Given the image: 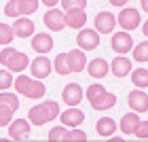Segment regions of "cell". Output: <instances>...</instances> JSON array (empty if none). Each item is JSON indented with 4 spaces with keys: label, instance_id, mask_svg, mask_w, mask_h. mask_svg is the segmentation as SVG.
I'll return each mask as SVG.
<instances>
[{
    "label": "cell",
    "instance_id": "obj_1",
    "mask_svg": "<svg viewBox=\"0 0 148 142\" xmlns=\"http://www.w3.org/2000/svg\"><path fill=\"white\" fill-rule=\"evenodd\" d=\"M59 104L55 102V100H47V102H40L36 106H32L30 110H28V121L32 125H45V123H49V121L53 119H57L59 117Z\"/></svg>",
    "mask_w": 148,
    "mask_h": 142
},
{
    "label": "cell",
    "instance_id": "obj_2",
    "mask_svg": "<svg viewBox=\"0 0 148 142\" xmlns=\"http://www.w3.org/2000/svg\"><path fill=\"white\" fill-rule=\"evenodd\" d=\"M116 23L123 28L125 32H131V30H138L140 26H142V15H140L138 9H129V6H123L116 17Z\"/></svg>",
    "mask_w": 148,
    "mask_h": 142
},
{
    "label": "cell",
    "instance_id": "obj_3",
    "mask_svg": "<svg viewBox=\"0 0 148 142\" xmlns=\"http://www.w3.org/2000/svg\"><path fill=\"white\" fill-rule=\"evenodd\" d=\"M110 45H112V51L114 53H119V55H127V53L133 49V38H131L129 32L121 30V32H114Z\"/></svg>",
    "mask_w": 148,
    "mask_h": 142
},
{
    "label": "cell",
    "instance_id": "obj_4",
    "mask_svg": "<svg viewBox=\"0 0 148 142\" xmlns=\"http://www.w3.org/2000/svg\"><path fill=\"white\" fill-rule=\"evenodd\" d=\"M30 72L34 79H47L53 72V62L47 55H38L30 62Z\"/></svg>",
    "mask_w": 148,
    "mask_h": 142
},
{
    "label": "cell",
    "instance_id": "obj_5",
    "mask_svg": "<svg viewBox=\"0 0 148 142\" xmlns=\"http://www.w3.org/2000/svg\"><path fill=\"white\" fill-rule=\"evenodd\" d=\"M42 21H45V26H47V30H51V32H62V30L66 28V13L59 11V9H49V11L45 13Z\"/></svg>",
    "mask_w": 148,
    "mask_h": 142
},
{
    "label": "cell",
    "instance_id": "obj_6",
    "mask_svg": "<svg viewBox=\"0 0 148 142\" xmlns=\"http://www.w3.org/2000/svg\"><path fill=\"white\" fill-rule=\"evenodd\" d=\"M76 45L80 47L83 51H93L99 47V32L97 30H78V36H76Z\"/></svg>",
    "mask_w": 148,
    "mask_h": 142
},
{
    "label": "cell",
    "instance_id": "obj_7",
    "mask_svg": "<svg viewBox=\"0 0 148 142\" xmlns=\"http://www.w3.org/2000/svg\"><path fill=\"white\" fill-rule=\"evenodd\" d=\"M30 121L28 119H13L11 123H9V138L11 140H25L28 138V134H30Z\"/></svg>",
    "mask_w": 148,
    "mask_h": 142
},
{
    "label": "cell",
    "instance_id": "obj_8",
    "mask_svg": "<svg viewBox=\"0 0 148 142\" xmlns=\"http://www.w3.org/2000/svg\"><path fill=\"white\" fill-rule=\"evenodd\" d=\"M62 98H64V102L68 104V106H78L80 100L85 98V89H83L78 83H68V85L64 87Z\"/></svg>",
    "mask_w": 148,
    "mask_h": 142
},
{
    "label": "cell",
    "instance_id": "obj_9",
    "mask_svg": "<svg viewBox=\"0 0 148 142\" xmlns=\"http://www.w3.org/2000/svg\"><path fill=\"white\" fill-rule=\"evenodd\" d=\"M93 26H95V30L99 32V34H110V32L116 28V19H114L112 13L102 11V13H97V15H95Z\"/></svg>",
    "mask_w": 148,
    "mask_h": 142
},
{
    "label": "cell",
    "instance_id": "obj_10",
    "mask_svg": "<svg viewBox=\"0 0 148 142\" xmlns=\"http://www.w3.org/2000/svg\"><path fill=\"white\" fill-rule=\"evenodd\" d=\"M66 13V26L72 30H83L87 26V13L85 9H68Z\"/></svg>",
    "mask_w": 148,
    "mask_h": 142
},
{
    "label": "cell",
    "instance_id": "obj_11",
    "mask_svg": "<svg viewBox=\"0 0 148 142\" xmlns=\"http://www.w3.org/2000/svg\"><path fill=\"white\" fill-rule=\"evenodd\" d=\"M127 104L136 112H146L148 110V93H144V89H138L136 87V91H131L127 96Z\"/></svg>",
    "mask_w": 148,
    "mask_h": 142
},
{
    "label": "cell",
    "instance_id": "obj_12",
    "mask_svg": "<svg viewBox=\"0 0 148 142\" xmlns=\"http://www.w3.org/2000/svg\"><path fill=\"white\" fill-rule=\"evenodd\" d=\"M30 66V57L25 55V53H21V51H13L11 53V57L6 59V64H4V68H9L11 72H23L25 68Z\"/></svg>",
    "mask_w": 148,
    "mask_h": 142
},
{
    "label": "cell",
    "instance_id": "obj_13",
    "mask_svg": "<svg viewBox=\"0 0 148 142\" xmlns=\"http://www.w3.org/2000/svg\"><path fill=\"white\" fill-rule=\"evenodd\" d=\"M13 30H15V36L17 38H30V36H34V21H32L30 17H17L15 19V23H13Z\"/></svg>",
    "mask_w": 148,
    "mask_h": 142
},
{
    "label": "cell",
    "instance_id": "obj_14",
    "mask_svg": "<svg viewBox=\"0 0 148 142\" xmlns=\"http://www.w3.org/2000/svg\"><path fill=\"white\" fill-rule=\"evenodd\" d=\"M89 104H91L93 110L104 112V110H110V108L116 106V96H114V93H110V91H102L97 98H93Z\"/></svg>",
    "mask_w": 148,
    "mask_h": 142
},
{
    "label": "cell",
    "instance_id": "obj_15",
    "mask_svg": "<svg viewBox=\"0 0 148 142\" xmlns=\"http://www.w3.org/2000/svg\"><path fill=\"white\" fill-rule=\"evenodd\" d=\"M59 119H62V123L66 127H80L83 121H85V114H83V110H78L76 106H70L68 110L59 112Z\"/></svg>",
    "mask_w": 148,
    "mask_h": 142
},
{
    "label": "cell",
    "instance_id": "obj_16",
    "mask_svg": "<svg viewBox=\"0 0 148 142\" xmlns=\"http://www.w3.org/2000/svg\"><path fill=\"white\" fill-rule=\"evenodd\" d=\"M32 49H34L38 55H47L53 49V38L47 32H38V34L32 36Z\"/></svg>",
    "mask_w": 148,
    "mask_h": 142
},
{
    "label": "cell",
    "instance_id": "obj_17",
    "mask_svg": "<svg viewBox=\"0 0 148 142\" xmlns=\"http://www.w3.org/2000/svg\"><path fill=\"white\" fill-rule=\"evenodd\" d=\"M87 72H89L91 79H104L106 74L110 72V64L106 62L104 57H95L87 64Z\"/></svg>",
    "mask_w": 148,
    "mask_h": 142
},
{
    "label": "cell",
    "instance_id": "obj_18",
    "mask_svg": "<svg viewBox=\"0 0 148 142\" xmlns=\"http://www.w3.org/2000/svg\"><path fill=\"white\" fill-rule=\"evenodd\" d=\"M116 130H119V123L110 117H102V119H97V123H95V132H97V136H102V138H112Z\"/></svg>",
    "mask_w": 148,
    "mask_h": 142
},
{
    "label": "cell",
    "instance_id": "obj_19",
    "mask_svg": "<svg viewBox=\"0 0 148 142\" xmlns=\"http://www.w3.org/2000/svg\"><path fill=\"white\" fill-rule=\"evenodd\" d=\"M138 125H140V114L133 110L129 114H123V119H121V123H119V130L125 134V136H133L138 130Z\"/></svg>",
    "mask_w": 148,
    "mask_h": 142
},
{
    "label": "cell",
    "instance_id": "obj_20",
    "mask_svg": "<svg viewBox=\"0 0 148 142\" xmlns=\"http://www.w3.org/2000/svg\"><path fill=\"white\" fill-rule=\"evenodd\" d=\"M68 64H70L72 72H83V70H87V64H89V62H87L83 49H72L68 53Z\"/></svg>",
    "mask_w": 148,
    "mask_h": 142
},
{
    "label": "cell",
    "instance_id": "obj_21",
    "mask_svg": "<svg viewBox=\"0 0 148 142\" xmlns=\"http://www.w3.org/2000/svg\"><path fill=\"white\" fill-rule=\"evenodd\" d=\"M110 72L114 74V77L123 79V77H127V74H131V62H129L125 55L114 57V62L110 64Z\"/></svg>",
    "mask_w": 148,
    "mask_h": 142
},
{
    "label": "cell",
    "instance_id": "obj_22",
    "mask_svg": "<svg viewBox=\"0 0 148 142\" xmlns=\"http://www.w3.org/2000/svg\"><path fill=\"white\" fill-rule=\"evenodd\" d=\"M45 93H47L45 83H42L40 79H32V83H30L28 89H25L23 96H25V98H30V100H40V98H45Z\"/></svg>",
    "mask_w": 148,
    "mask_h": 142
},
{
    "label": "cell",
    "instance_id": "obj_23",
    "mask_svg": "<svg viewBox=\"0 0 148 142\" xmlns=\"http://www.w3.org/2000/svg\"><path fill=\"white\" fill-rule=\"evenodd\" d=\"M53 70H55L57 74H62V77H66V74H70V64H68V53H59V55H55V59H53Z\"/></svg>",
    "mask_w": 148,
    "mask_h": 142
},
{
    "label": "cell",
    "instance_id": "obj_24",
    "mask_svg": "<svg viewBox=\"0 0 148 142\" xmlns=\"http://www.w3.org/2000/svg\"><path fill=\"white\" fill-rule=\"evenodd\" d=\"M131 83L138 89H146L148 87V68H136L131 70Z\"/></svg>",
    "mask_w": 148,
    "mask_h": 142
},
{
    "label": "cell",
    "instance_id": "obj_25",
    "mask_svg": "<svg viewBox=\"0 0 148 142\" xmlns=\"http://www.w3.org/2000/svg\"><path fill=\"white\" fill-rule=\"evenodd\" d=\"M0 104L9 106V108H11L13 112H17V110H19V98L15 96V93H11L9 89L0 91Z\"/></svg>",
    "mask_w": 148,
    "mask_h": 142
},
{
    "label": "cell",
    "instance_id": "obj_26",
    "mask_svg": "<svg viewBox=\"0 0 148 142\" xmlns=\"http://www.w3.org/2000/svg\"><path fill=\"white\" fill-rule=\"evenodd\" d=\"M133 59H136L138 64L148 62V38L140 45H133Z\"/></svg>",
    "mask_w": 148,
    "mask_h": 142
},
{
    "label": "cell",
    "instance_id": "obj_27",
    "mask_svg": "<svg viewBox=\"0 0 148 142\" xmlns=\"http://www.w3.org/2000/svg\"><path fill=\"white\" fill-rule=\"evenodd\" d=\"M17 4H19V13H21V15H25V17H30L32 13L38 11L40 0H17Z\"/></svg>",
    "mask_w": 148,
    "mask_h": 142
},
{
    "label": "cell",
    "instance_id": "obj_28",
    "mask_svg": "<svg viewBox=\"0 0 148 142\" xmlns=\"http://www.w3.org/2000/svg\"><path fill=\"white\" fill-rule=\"evenodd\" d=\"M13 38H15V30H13V26H9V23H0V45H2V47L11 45Z\"/></svg>",
    "mask_w": 148,
    "mask_h": 142
},
{
    "label": "cell",
    "instance_id": "obj_29",
    "mask_svg": "<svg viewBox=\"0 0 148 142\" xmlns=\"http://www.w3.org/2000/svg\"><path fill=\"white\" fill-rule=\"evenodd\" d=\"M30 83H32V79L30 77H25V74H19V77L13 81V87H15V93H19V96H23L25 93V89L30 87Z\"/></svg>",
    "mask_w": 148,
    "mask_h": 142
},
{
    "label": "cell",
    "instance_id": "obj_30",
    "mask_svg": "<svg viewBox=\"0 0 148 142\" xmlns=\"http://www.w3.org/2000/svg\"><path fill=\"white\" fill-rule=\"evenodd\" d=\"M13 72L9 68H2L0 70V91H4V89H11L13 87Z\"/></svg>",
    "mask_w": 148,
    "mask_h": 142
},
{
    "label": "cell",
    "instance_id": "obj_31",
    "mask_svg": "<svg viewBox=\"0 0 148 142\" xmlns=\"http://www.w3.org/2000/svg\"><path fill=\"white\" fill-rule=\"evenodd\" d=\"M13 112L9 106H4V104H0V127H9V123L13 121Z\"/></svg>",
    "mask_w": 148,
    "mask_h": 142
},
{
    "label": "cell",
    "instance_id": "obj_32",
    "mask_svg": "<svg viewBox=\"0 0 148 142\" xmlns=\"http://www.w3.org/2000/svg\"><path fill=\"white\" fill-rule=\"evenodd\" d=\"M4 15L6 17H21V13H19V4H17V0H9V2L4 4Z\"/></svg>",
    "mask_w": 148,
    "mask_h": 142
},
{
    "label": "cell",
    "instance_id": "obj_33",
    "mask_svg": "<svg viewBox=\"0 0 148 142\" xmlns=\"http://www.w3.org/2000/svg\"><path fill=\"white\" fill-rule=\"evenodd\" d=\"M64 140H87V134L80 132V127H68Z\"/></svg>",
    "mask_w": 148,
    "mask_h": 142
},
{
    "label": "cell",
    "instance_id": "obj_34",
    "mask_svg": "<svg viewBox=\"0 0 148 142\" xmlns=\"http://www.w3.org/2000/svg\"><path fill=\"white\" fill-rule=\"evenodd\" d=\"M66 132H68V127H66L64 123H62V125H57V127H53V130L49 132V140H53V142H57V140H64Z\"/></svg>",
    "mask_w": 148,
    "mask_h": 142
},
{
    "label": "cell",
    "instance_id": "obj_35",
    "mask_svg": "<svg viewBox=\"0 0 148 142\" xmlns=\"http://www.w3.org/2000/svg\"><path fill=\"white\" fill-rule=\"evenodd\" d=\"M59 4L64 6V11H68V9H85L87 0H62Z\"/></svg>",
    "mask_w": 148,
    "mask_h": 142
},
{
    "label": "cell",
    "instance_id": "obj_36",
    "mask_svg": "<svg viewBox=\"0 0 148 142\" xmlns=\"http://www.w3.org/2000/svg\"><path fill=\"white\" fill-rule=\"evenodd\" d=\"M133 136L140 138V140H148V121H142V119H140V125H138V130H136Z\"/></svg>",
    "mask_w": 148,
    "mask_h": 142
},
{
    "label": "cell",
    "instance_id": "obj_37",
    "mask_svg": "<svg viewBox=\"0 0 148 142\" xmlns=\"http://www.w3.org/2000/svg\"><path fill=\"white\" fill-rule=\"evenodd\" d=\"M13 51H15V49H13V47H4V49L0 51V64H2V66L6 64V59L11 57V53H13Z\"/></svg>",
    "mask_w": 148,
    "mask_h": 142
},
{
    "label": "cell",
    "instance_id": "obj_38",
    "mask_svg": "<svg viewBox=\"0 0 148 142\" xmlns=\"http://www.w3.org/2000/svg\"><path fill=\"white\" fill-rule=\"evenodd\" d=\"M40 2H42L45 6H49V9H55V6L62 2V0H40Z\"/></svg>",
    "mask_w": 148,
    "mask_h": 142
},
{
    "label": "cell",
    "instance_id": "obj_39",
    "mask_svg": "<svg viewBox=\"0 0 148 142\" xmlns=\"http://www.w3.org/2000/svg\"><path fill=\"white\" fill-rule=\"evenodd\" d=\"M108 2H110L112 6H119V9H123V6H127V2H129V0H108Z\"/></svg>",
    "mask_w": 148,
    "mask_h": 142
},
{
    "label": "cell",
    "instance_id": "obj_40",
    "mask_svg": "<svg viewBox=\"0 0 148 142\" xmlns=\"http://www.w3.org/2000/svg\"><path fill=\"white\" fill-rule=\"evenodd\" d=\"M140 28H142V34H144V36L148 38V19H146V21H144L142 26H140Z\"/></svg>",
    "mask_w": 148,
    "mask_h": 142
},
{
    "label": "cell",
    "instance_id": "obj_41",
    "mask_svg": "<svg viewBox=\"0 0 148 142\" xmlns=\"http://www.w3.org/2000/svg\"><path fill=\"white\" fill-rule=\"evenodd\" d=\"M140 2H142V11L148 13V0H140Z\"/></svg>",
    "mask_w": 148,
    "mask_h": 142
}]
</instances>
